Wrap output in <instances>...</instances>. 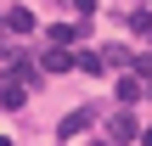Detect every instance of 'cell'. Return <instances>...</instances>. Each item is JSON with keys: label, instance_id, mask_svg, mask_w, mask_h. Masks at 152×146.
<instances>
[{"label": "cell", "instance_id": "6da1fadb", "mask_svg": "<svg viewBox=\"0 0 152 146\" xmlns=\"http://www.w3.org/2000/svg\"><path fill=\"white\" fill-rule=\"evenodd\" d=\"M135 141V118H130V113H113V118H107V146H130Z\"/></svg>", "mask_w": 152, "mask_h": 146}, {"label": "cell", "instance_id": "5b68a950", "mask_svg": "<svg viewBox=\"0 0 152 146\" xmlns=\"http://www.w3.org/2000/svg\"><path fill=\"white\" fill-rule=\"evenodd\" d=\"M141 90H147V84H141V73H130V79H118V101H141Z\"/></svg>", "mask_w": 152, "mask_h": 146}, {"label": "cell", "instance_id": "52a82bcc", "mask_svg": "<svg viewBox=\"0 0 152 146\" xmlns=\"http://www.w3.org/2000/svg\"><path fill=\"white\" fill-rule=\"evenodd\" d=\"M23 96H28L23 84H0V107H11V113H17V107H23Z\"/></svg>", "mask_w": 152, "mask_h": 146}, {"label": "cell", "instance_id": "30bf717a", "mask_svg": "<svg viewBox=\"0 0 152 146\" xmlns=\"http://www.w3.org/2000/svg\"><path fill=\"white\" fill-rule=\"evenodd\" d=\"M0 146H11V141H6V135H0Z\"/></svg>", "mask_w": 152, "mask_h": 146}, {"label": "cell", "instance_id": "277c9868", "mask_svg": "<svg viewBox=\"0 0 152 146\" xmlns=\"http://www.w3.org/2000/svg\"><path fill=\"white\" fill-rule=\"evenodd\" d=\"M6 28H11V34H28V28H34V11H23V6L6 11Z\"/></svg>", "mask_w": 152, "mask_h": 146}, {"label": "cell", "instance_id": "9c48e42d", "mask_svg": "<svg viewBox=\"0 0 152 146\" xmlns=\"http://www.w3.org/2000/svg\"><path fill=\"white\" fill-rule=\"evenodd\" d=\"M141 146H152V129H147V135H141Z\"/></svg>", "mask_w": 152, "mask_h": 146}, {"label": "cell", "instance_id": "8992f818", "mask_svg": "<svg viewBox=\"0 0 152 146\" xmlns=\"http://www.w3.org/2000/svg\"><path fill=\"white\" fill-rule=\"evenodd\" d=\"M73 39H79V23H56L51 28V45H73Z\"/></svg>", "mask_w": 152, "mask_h": 146}, {"label": "cell", "instance_id": "ba28073f", "mask_svg": "<svg viewBox=\"0 0 152 146\" xmlns=\"http://www.w3.org/2000/svg\"><path fill=\"white\" fill-rule=\"evenodd\" d=\"M130 28L135 34H152V11H130Z\"/></svg>", "mask_w": 152, "mask_h": 146}, {"label": "cell", "instance_id": "3957f363", "mask_svg": "<svg viewBox=\"0 0 152 146\" xmlns=\"http://www.w3.org/2000/svg\"><path fill=\"white\" fill-rule=\"evenodd\" d=\"M39 68H45V73H68V68H73V56H68V45H51V51L39 56Z\"/></svg>", "mask_w": 152, "mask_h": 146}, {"label": "cell", "instance_id": "7a4b0ae2", "mask_svg": "<svg viewBox=\"0 0 152 146\" xmlns=\"http://www.w3.org/2000/svg\"><path fill=\"white\" fill-rule=\"evenodd\" d=\"M90 124H96V113H90V107H73V113L62 118V129H56V135H62V141H73V135H85Z\"/></svg>", "mask_w": 152, "mask_h": 146}]
</instances>
